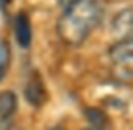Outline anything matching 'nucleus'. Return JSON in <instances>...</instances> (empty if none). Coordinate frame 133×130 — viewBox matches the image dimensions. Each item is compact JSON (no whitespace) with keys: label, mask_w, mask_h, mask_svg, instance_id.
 <instances>
[{"label":"nucleus","mask_w":133,"mask_h":130,"mask_svg":"<svg viewBox=\"0 0 133 130\" xmlns=\"http://www.w3.org/2000/svg\"><path fill=\"white\" fill-rule=\"evenodd\" d=\"M25 97L31 105H41L45 100V88L39 75H31L25 88Z\"/></svg>","instance_id":"obj_6"},{"label":"nucleus","mask_w":133,"mask_h":130,"mask_svg":"<svg viewBox=\"0 0 133 130\" xmlns=\"http://www.w3.org/2000/svg\"><path fill=\"white\" fill-rule=\"evenodd\" d=\"M113 75L119 82H130L133 75V41L131 38L119 39L108 50Z\"/></svg>","instance_id":"obj_2"},{"label":"nucleus","mask_w":133,"mask_h":130,"mask_svg":"<svg viewBox=\"0 0 133 130\" xmlns=\"http://www.w3.org/2000/svg\"><path fill=\"white\" fill-rule=\"evenodd\" d=\"M55 130H61V128H55Z\"/></svg>","instance_id":"obj_9"},{"label":"nucleus","mask_w":133,"mask_h":130,"mask_svg":"<svg viewBox=\"0 0 133 130\" xmlns=\"http://www.w3.org/2000/svg\"><path fill=\"white\" fill-rule=\"evenodd\" d=\"M0 2L5 3V5H8V3H11V2H13V0H0Z\"/></svg>","instance_id":"obj_8"},{"label":"nucleus","mask_w":133,"mask_h":130,"mask_svg":"<svg viewBox=\"0 0 133 130\" xmlns=\"http://www.w3.org/2000/svg\"><path fill=\"white\" fill-rule=\"evenodd\" d=\"M77 0H58V3L63 6V8H66V6H69V5H72V3H75Z\"/></svg>","instance_id":"obj_7"},{"label":"nucleus","mask_w":133,"mask_h":130,"mask_svg":"<svg viewBox=\"0 0 133 130\" xmlns=\"http://www.w3.org/2000/svg\"><path fill=\"white\" fill-rule=\"evenodd\" d=\"M17 108V97L13 91H0V128L6 130V124Z\"/></svg>","instance_id":"obj_4"},{"label":"nucleus","mask_w":133,"mask_h":130,"mask_svg":"<svg viewBox=\"0 0 133 130\" xmlns=\"http://www.w3.org/2000/svg\"><path fill=\"white\" fill-rule=\"evenodd\" d=\"M63 10L64 11L56 24L58 36L66 46L78 47L99 25L102 8L97 0H77Z\"/></svg>","instance_id":"obj_1"},{"label":"nucleus","mask_w":133,"mask_h":130,"mask_svg":"<svg viewBox=\"0 0 133 130\" xmlns=\"http://www.w3.org/2000/svg\"><path fill=\"white\" fill-rule=\"evenodd\" d=\"M14 35H16V41L21 47L28 49L33 39V30H31V22L27 13L21 11L16 17H14Z\"/></svg>","instance_id":"obj_3"},{"label":"nucleus","mask_w":133,"mask_h":130,"mask_svg":"<svg viewBox=\"0 0 133 130\" xmlns=\"http://www.w3.org/2000/svg\"><path fill=\"white\" fill-rule=\"evenodd\" d=\"M113 31H114V35L119 39L131 38V11H130V8L121 11L114 17V21H113Z\"/></svg>","instance_id":"obj_5"},{"label":"nucleus","mask_w":133,"mask_h":130,"mask_svg":"<svg viewBox=\"0 0 133 130\" xmlns=\"http://www.w3.org/2000/svg\"><path fill=\"white\" fill-rule=\"evenodd\" d=\"M91 130H96V128H91Z\"/></svg>","instance_id":"obj_10"}]
</instances>
